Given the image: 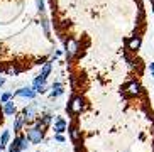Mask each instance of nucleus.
Returning <instances> with one entry per match:
<instances>
[{"label":"nucleus","instance_id":"423d86ee","mask_svg":"<svg viewBox=\"0 0 154 152\" xmlns=\"http://www.w3.org/2000/svg\"><path fill=\"white\" fill-rule=\"evenodd\" d=\"M49 123H51V115H44L42 118H37L36 129H37V130H41V132H44V130L49 127Z\"/></svg>","mask_w":154,"mask_h":152},{"label":"nucleus","instance_id":"9b49d317","mask_svg":"<svg viewBox=\"0 0 154 152\" xmlns=\"http://www.w3.org/2000/svg\"><path fill=\"white\" fill-rule=\"evenodd\" d=\"M66 122L63 120V118H56V122H54V132L56 134H63L64 130H66Z\"/></svg>","mask_w":154,"mask_h":152},{"label":"nucleus","instance_id":"f3484780","mask_svg":"<svg viewBox=\"0 0 154 152\" xmlns=\"http://www.w3.org/2000/svg\"><path fill=\"white\" fill-rule=\"evenodd\" d=\"M32 90H34L36 93H44V91H46V85H44V83H34Z\"/></svg>","mask_w":154,"mask_h":152},{"label":"nucleus","instance_id":"a211bd4d","mask_svg":"<svg viewBox=\"0 0 154 152\" xmlns=\"http://www.w3.org/2000/svg\"><path fill=\"white\" fill-rule=\"evenodd\" d=\"M10 96H12V95H10V93H4V95H2V96H0V102H9V100H10Z\"/></svg>","mask_w":154,"mask_h":152},{"label":"nucleus","instance_id":"0eeeda50","mask_svg":"<svg viewBox=\"0 0 154 152\" xmlns=\"http://www.w3.org/2000/svg\"><path fill=\"white\" fill-rule=\"evenodd\" d=\"M22 117H24V123L34 120V118H36V110H34V107H26V108H24V110H22Z\"/></svg>","mask_w":154,"mask_h":152},{"label":"nucleus","instance_id":"4be33fe9","mask_svg":"<svg viewBox=\"0 0 154 152\" xmlns=\"http://www.w3.org/2000/svg\"><path fill=\"white\" fill-rule=\"evenodd\" d=\"M4 83H5V80L4 78H0V86H4Z\"/></svg>","mask_w":154,"mask_h":152},{"label":"nucleus","instance_id":"f8f14e48","mask_svg":"<svg viewBox=\"0 0 154 152\" xmlns=\"http://www.w3.org/2000/svg\"><path fill=\"white\" fill-rule=\"evenodd\" d=\"M4 113H5V115H15V105H14V102H5Z\"/></svg>","mask_w":154,"mask_h":152},{"label":"nucleus","instance_id":"dca6fc26","mask_svg":"<svg viewBox=\"0 0 154 152\" xmlns=\"http://www.w3.org/2000/svg\"><path fill=\"white\" fill-rule=\"evenodd\" d=\"M5 71H7V74H9V76H17L19 73H20V69H19L17 66H14V64H12V66H9Z\"/></svg>","mask_w":154,"mask_h":152},{"label":"nucleus","instance_id":"2eb2a0df","mask_svg":"<svg viewBox=\"0 0 154 152\" xmlns=\"http://www.w3.org/2000/svg\"><path fill=\"white\" fill-rule=\"evenodd\" d=\"M9 139H10V132L9 130H4L2 132V135H0V145H7V142H9Z\"/></svg>","mask_w":154,"mask_h":152},{"label":"nucleus","instance_id":"412c9836","mask_svg":"<svg viewBox=\"0 0 154 152\" xmlns=\"http://www.w3.org/2000/svg\"><path fill=\"white\" fill-rule=\"evenodd\" d=\"M149 71H151V74L154 76V63H151V64H149Z\"/></svg>","mask_w":154,"mask_h":152},{"label":"nucleus","instance_id":"f257e3e1","mask_svg":"<svg viewBox=\"0 0 154 152\" xmlns=\"http://www.w3.org/2000/svg\"><path fill=\"white\" fill-rule=\"evenodd\" d=\"M142 93V88L137 81H129L125 86H124V95L125 96H137V95Z\"/></svg>","mask_w":154,"mask_h":152},{"label":"nucleus","instance_id":"b1692460","mask_svg":"<svg viewBox=\"0 0 154 152\" xmlns=\"http://www.w3.org/2000/svg\"><path fill=\"white\" fill-rule=\"evenodd\" d=\"M76 152H82V150H76Z\"/></svg>","mask_w":154,"mask_h":152},{"label":"nucleus","instance_id":"4468645a","mask_svg":"<svg viewBox=\"0 0 154 152\" xmlns=\"http://www.w3.org/2000/svg\"><path fill=\"white\" fill-rule=\"evenodd\" d=\"M61 93H63V86H61V83H58V81H56L54 85H53V93H51V96L54 98V96H59Z\"/></svg>","mask_w":154,"mask_h":152},{"label":"nucleus","instance_id":"9d476101","mask_svg":"<svg viewBox=\"0 0 154 152\" xmlns=\"http://www.w3.org/2000/svg\"><path fill=\"white\" fill-rule=\"evenodd\" d=\"M22 139L24 137H17L14 142L9 145V152H22Z\"/></svg>","mask_w":154,"mask_h":152},{"label":"nucleus","instance_id":"39448f33","mask_svg":"<svg viewBox=\"0 0 154 152\" xmlns=\"http://www.w3.org/2000/svg\"><path fill=\"white\" fill-rule=\"evenodd\" d=\"M140 36H132L131 39H127V49L129 51H137L140 47Z\"/></svg>","mask_w":154,"mask_h":152},{"label":"nucleus","instance_id":"20e7f679","mask_svg":"<svg viewBox=\"0 0 154 152\" xmlns=\"http://www.w3.org/2000/svg\"><path fill=\"white\" fill-rule=\"evenodd\" d=\"M42 135H44V132L37 130L36 127H32V129H27V140H29V142H32V144H41Z\"/></svg>","mask_w":154,"mask_h":152},{"label":"nucleus","instance_id":"1a4fd4ad","mask_svg":"<svg viewBox=\"0 0 154 152\" xmlns=\"http://www.w3.org/2000/svg\"><path fill=\"white\" fill-rule=\"evenodd\" d=\"M15 95H17V96H24V98H34V96H36V91L32 88H20V90L15 91Z\"/></svg>","mask_w":154,"mask_h":152},{"label":"nucleus","instance_id":"aec40b11","mask_svg":"<svg viewBox=\"0 0 154 152\" xmlns=\"http://www.w3.org/2000/svg\"><path fill=\"white\" fill-rule=\"evenodd\" d=\"M56 140H58V142H63V135H61V134H56Z\"/></svg>","mask_w":154,"mask_h":152},{"label":"nucleus","instance_id":"5701e85b","mask_svg":"<svg viewBox=\"0 0 154 152\" xmlns=\"http://www.w3.org/2000/svg\"><path fill=\"white\" fill-rule=\"evenodd\" d=\"M5 150V147H4V145H0V152H4Z\"/></svg>","mask_w":154,"mask_h":152},{"label":"nucleus","instance_id":"ddd939ff","mask_svg":"<svg viewBox=\"0 0 154 152\" xmlns=\"http://www.w3.org/2000/svg\"><path fill=\"white\" fill-rule=\"evenodd\" d=\"M22 125H24L22 113H20V115H15V118H14V130H15V132H19V130L22 129Z\"/></svg>","mask_w":154,"mask_h":152},{"label":"nucleus","instance_id":"f03ea898","mask_svg":"<svg viewBox=\"0 0 154 152\" xmlns=\"http://www.w3.org/2000/svg\"><path fill=\"white\" fill-rule=\"evenodd\" d=\"M68 108H69V112H71L73 115L82 113V110H83V98H82V96H78V95H75V96L69 100Z\"/></svg>","mask_w":154,"mask_h":152},{"label":"nucleus","instance_id":"6ab92c4d","mask_svg":"<svg viewBox=\"0 0 154 152\" xmlns=\"http://www.w3.org/2000/svg\"><path fill=\"white\" fill-rule=\"evenodd\" d=\"M27 147H29V140L27 139H22V150H26Z\"/></svg>","mask_w":154,"mask_h":152},{"label":"nucleus","instance_id":"6e6552de","mask_svg":"<svg viewBox=\"0 0 154 152\" xmlns=\"http://www.w3.org/2000/svg\"><path fill=\"white\" fill-rule=\"evenodd\" d=\"M69 137H71V140L75 144H78V142H80V139H82V130L78 129L75 123H73V125H69Z\"/></svg>","mask_w":154,"mask_h":152},{"label":"nucleus","instance_id":"7ed1b4c3","mask_svg":"<svg viewBox=\"0 0 154 152\" xmlns=\"http://www.w3.org/2000/svg\"><path fill=\"white\" fill-rule=\"evenodd\" d=\"M78 49H80V44H78L76 39H66V58H68V61L78 53Z\"/></svg>","mask_w":154,"mask_h":152}]
</instances>
